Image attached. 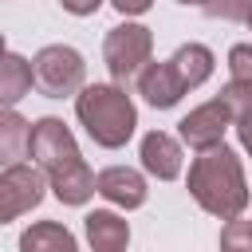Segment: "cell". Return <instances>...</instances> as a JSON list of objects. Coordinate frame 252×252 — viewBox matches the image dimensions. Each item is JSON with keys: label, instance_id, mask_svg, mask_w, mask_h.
<instances>
[{"label": "cell", "instance_id": "obj_1", "mask_svg": "<svg viewBox=\"0 0 252 252\" xmlns=\"http://www.w3.org/2000/svg\"><path fill=\"white\" fill-rule=\"evenodd\" d=\"M189 197L217 220H232V217H244L252 193H248V181H244V165L236 158L232 146L217 142L209 150H197V158L189 161Z\"/></svg>", "mask_w": 252, "mask_h": 252}, {"label": "cell", "instance_id": "obj_2", "mask_svg": "<svg viewBox=\"0 0 252 252\" xmlns=\"http://www.w3.org/2000/svg\"><path fill=\"white\" fill-rule=\"evenodd\" d=\"M75 118L102 150H122L138 130V106L122 83H83L75 91Z\"/></svg>", "mask_w": 252, "mask_h": 252}, {"label": "cell", "instance_id": "obj_3", "mask_svg": "<svg viewBox=\"0 0 252 252\" xmlns=\"http://www.w3.org/2000/svg\"><path fill=\"white\" fill-rule=\"evenodd\" d=\"M32 83L47 98H67L87 83V59L71 43H47L32 55Z\"/></svg>", "mask_w": 252, "mask_h": 252}, {"label": "cell", "instance_id": "obj_4", "mask_svg": "<svg viewBox=\"0 0 252 252\" xmlns=\"http://www.w3.org/2000/svg\"><path fill=\"white\" fill-rule=\"evenodd\" d=\"M150 59H154V32L146 24L126 20V24H118V28L106 32V39H102V63H106V71H110L114 83H130Z\"/></svg>", "mask_w": 252, "mask_h": 252}, {"label": "cell", "instance_id": "obj_5", "mask_svg": "<svg viewBox=\"0 0 252 252\" xmlns=\"http://www.w3.org/2000/svg\"><path fill=\"white\" fill-rule=\"evenodd\" d=\"M28 158L43 169V173H55V169H67L71 161H79V142L71 134V126L55 114H43L32 122V138H28Z\"/></svg>", "mask_w": 252, "mask_h": 252}, {"label": "cell", "instance_id": "obj_6", "mask_svg": "<svg viewBox=\"0 0 252 252\" xmlns=\"http://www.w3.org/2000/svg\"><path fill=\"white\" fill-rule=\"evenodd\" d=\"M43 197H47V181L39 165H28V161L0 165V224L39 209Z\"/></svg>", "mask_w": 252, "mask_h": 252}, {"label": "cell", "instance_id": "obj_7", "mask_svg": "<svg viewBox=\"0 0 252 252\" xmlns=\"http://www.w3.org/2000/svg\"><path fill=\"white\" fill-rule=\"evenodd\" d=\"M232 126V114L224 110L220 98H209L201 106H193L181 122H177V138L189 146V150H209L217 142H224V130Z\"/></svg>", "mask_w": 252, "mask_h": 252}, {"label": "cell", "instance_id": "obj_8", "mask_svg": "<svg viewBox=\"0 0 252 252\" xmlns=\"http://www.w3.org/2000/svg\"><path fill=\"white\" fill-rule=\"evenodd\" d=\"M94 193L106 197L114 209H142L150 189H146V177L130 165H106L102 173H94Z\"/></svg>", "mask_w": 252, "mask_h": 252}, {"label": "cell", "instance_id": "obj_9", "mask_svg": "<svg viewBox=\"0 0 252 252\" xmlns=\"http://www.w3.org/2000/svg\"><path fill=\"white\" fill-rule=\"evenodd\" d=\"M138 94L154 106V110H169V106H177L181 102V94H189L185 91V83L177 79V71H173V63L169 59H161V63H146L138 75Z\"/></svg>", "mask_w": 252, "mask_h": 252}, {"label": "cell", "instance_id": "obj_10", "mask_svg": "<svg viewBox=\"0 0 252 252\" xmlns=\"http://www.w3.org/2000/svg\"><path fill=\"white\" fill-rule=\"evenodd\" d=\"M138 158H142V169L158 181H173L181 177V165H185V154H181V142L165 130H150L138 146Z\"/></svg>", "mask_w": 252, "mask_h": 252}, {"label": "cell", "instance_id": "obj_11", "mask_svg": "<svg viewBox=\"0 0 252 252\" xmlns=\"http://www.w3.org/2000/svg\"><path fill=\"white\" fill-rule=\"evenodd\" d=\"M83 232H87V244L94 252H122L130 244V224L114 209H91L83 217Z\"/></svg>", "mask_w": 252, "mask_h": 252}, {"label": "cell", "instance_id": "obj_12", "mask_svg": "<svg viewBox=\"0 0 252 252\" xmlns=\"http://www.w3.org/2000/svg\"><path fill=\"white\" fill-rule=\"evenodd\" d=\"M47 189L55 193V201H59V205L79 209V205H87V201L94 197V173H91V165L79 158V161H71L67 169L47 173Z\"/></svg>", "mask_w": 252, "mask_h": 252}, {"label": "cell", "instance_id": "obj_13", "mask_svg": "<svg viewBox=\"0 0 252 252\" xmlns=\"http://www.w3.org/2000/svg\"><path fill=\"white\" fill-rule=\"evenodd\" d=\"M169 63H173L177 79L185 83V91L205 87V83L213 79V67H217V59H213V51H209L205 43H181V47L169 55Z\"/></svg>", "mask_w": 252, "mask_h": 252}, {"label": "cell", "instance_id": "obj_14", "mask_svg": "<svg viewBox=\"0 0 252 252\" xmlns=\"http://www.w3.org/2000/svg\"><path fill=\"white\" fill-rule=\"evenodd\" d=\"M32 122L16 106H0V165H16L28 158Z\"/></svg>", "mask_w": 252, "mask_h": 252}, {"label": "cell", "instance_id": "obj_15", "mask_svg": "<svg viewBox=\"0 0 252 252\" xmlns=\"http://www.w3.org/2000/svg\"><path fill=\"white\" fill-rule=\"evenodd\" d=\"M32 59L16 55V51H4L0 55V106H16L28 98L32 91Z\"/></svg>", "mask_w": 252, "mask_h": 252}, {"label": "cell", "instance_id": "obj_16", "mask_svg": "<svg viewBox=\"0 0 252 252\" xmlns=\"http://www.w3.org/2000/svg\"><path fill=\"white\" fill-rule=\"evenodd\" d=\"M20 248L24 252H75L79 240L59 220H39V224H32V228L20 232Z\"/></svg>", "mask_w": 252, "mask_h": 252}, {"label": "cell", "instance_id": "obj_17", "mask_svg": "<svg viewBox=\"0 0 252 252\" xmlns=\"http://www.w3.org/2000/svg\"><path fill=\"white\" fill-rule=\"evenodd\" d=\"M220 102H224V110L232 114V122L236 118H244L248 110H252V83H240V79H228L224 87H220V94H217Z\"/></svg>", "mask_w": 252, "mask_h": 252}, {"label": "cell", "instance_id": "obj_18", "mask_svg": "<svg viewBox=\"0 0 252 252\" xmlns=\"http://www.w3.org/2000/svg\"><path fill=\"white\" fill-rule=\"evenodd\" d=\"M220 248H228V252H252V220H240V217L224 220Z\"/></svg>", "mask_w": 252, "mask_h": 252}, {"label": "cell", "instance_id": "obj_19", "mask_svg": "<svg viewBox=\"0 0 252 252\" xmlns=\"http://www.w3.org/2000/svg\"><path fill=\"white\" fill-rule=\"evenodd\" d=\"M201 12L213 16V20H240L244 24L252 16V0H205Z\"/></svg>", "mask_w": 252, "mask_h": 252}, {"label": "cell", "instance_id": "obj_20", "mask_svg": "<svg viewBox=\"0 0 252 252\" xmlns=\"http://www.w3.org/2000/svg\"><path fill=\"white\" fill-rule=\"evenodd\" d=\"M228 79L252 83V43H236V47H228Z\"/></svg>", "mask_w": 252, "mask_h": 252}, {"label": "cell", "instance_id": "obj_21", "mask_svg": "<svg viewBox=\"0 0 252 252\" xmlns=\"http://www.w3.org/2000/svg\"><path fill=\"white\" fill-rule=\"evenodd\" d=\"M59 8L71 12V16H94L102 8V0H59Z\"/></svg>", "mask_w": 252, "mask_h": 252}, {"label": "cell", "instance_id": "obj_22", "mask_svg": "<svg viewBox=\"0 0 252 252\" xmlns=\"http://www.w3.org/2000/svg\"><path fill=\"white\" fill-rule=\"evenodd\" d=\"M110 4H114L126 20H130V16H146V12L154 8V0H110Z\"/></svg>", "mask_w": 252, "mask_h": 252}, {"label": "cell", "instance_id": "obj_23", "mask_svg": "<svg viewBox=\"0 0 252 252\" xmlns=\"http://www.w3.org/2000/svg\"><path fill=\"white\" fill-rule=\"evenodd\" d=\"M232 126H236V138H240V146H244V154L252 158V110H248L244 118H236Z\"/></svg>", "mask_w": 252, "mask_h": 252}, {"label": "cell", "instance_id": "obj_24", "mask_svg": "<svg viewBox=\"0 0 252 252\" xmlns=\"http://www.w3.org/2000/svg\"><path fill=\"white\" fill-rule=\"evenodd\" d=\"M177 4H185V8H201L205 0H177Z\"/></svg>", "mask_w": 252, "mask_h": 252}, {"label": "cell", "instance_id": "obj_25", "mask_svg": "<svg viewBox=\"0 0 252 252\" xmlns=\"http://www.w3.org/2000/svg\"><path fill=\"white\" fill-rule=\"evenodd\" d=\"M4 51H8V43H4V32H0V55H4Z\"/></svg>", "mask_w": 252, "mask_h": 252}, {"label": "cell", "instance_id": "obj_26", "mask_svg": "<svg viewBox=\"0 0 252 252\" xmlns=\"http://www.w3.org/2000/svg\"><path fill=\"white\" fill-rule=\"evenodd\" d=\"M244 24H248V28H252V16H248V20H244Z\"/></svg>", "mask_w": 252, "mask_h": 252}]
</instances>
